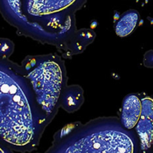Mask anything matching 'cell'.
Here are the masks:
<instances>
[{"instance_id": "obj_1", "label": "cell", "mask_w": 153, "mask_h": 153, "mask_svg": "<svg viewBox=\"0 0 153 153\" xmlns=\"http://www.w3.org/2000/svg\"><path fill=\"white\" fill-rule=\"evenodd\" d=\"M52 120L23 64L0 58V143L32 152Z\"/></svg>"}, {"instance_id": "obj_2", "label": "cell", "mask_w": 153, "mask_h": 153, "mask_svg": "<svg viewBox=\"0 0 153 153\" xmlns=\"http://www.w3.org/2000/svg\"><path fill=\"white\" fill-rule=\"evenodd\" d=\"M87 0H0V13L22 35L66 49L76 32V13Z\"/></svg>"}, {"instance_id": "obj_3", "label": "cell", "mask_w": 153, "mask_h": 153, "mask_svg": "<svg viewBox=\"0 0 153 153\" xmlns=\"http://www.w3.org/2000/svg\"><path fill=\"white\" fill-rule=\"evenodd\" d=\"M137 138L120 119L103 117L69 124L54 136L45 153H137Z\"/></svg>"}, {"instance_id": "obj_4", "label": "cell", "mask_w": 153, "mask_h": 153, "mask_svg": "<svg viewBox=\"0 0 153 153\" xmlns=\"http://www.w3.org/2000/svg\"><path fill=\"white\" fill-rule=\"evenodd\" d=\"M141 114L135 126L140 148L149 151L153 147V97L143 96L141 98Z\"/></svg>"}, {"instance_id": "obj_5", "label": "cell", "mask_w": 153, "mask_h": 153, "mask_svg": "<svg viewBox=\"0 0 153 153\" xmlns=\"http://www.w3.org/2000/svg\"><path fill=\"white\" fill-rule=\"evenodd\" d=\"M141 98L136 94H128L124 99L120 115L121 125L127 130L135 127L141 114Z\"/></svg>"}, {"instance_id": "obj_6", "label": "cell", "mask_w": 153, "mask_h": 153, "mask_svg": "<svg viewBox=\"0 0 153 153\" xmlns=\"http://www.w3.org/2000/svg\"><path fill=\"white\" fill-rule=\"evenodd\" d=\"M83 91L77 85L66 86L61 94L60 106L67 112L77 111L83 103Z\"/></svg>"}, {"instance_id": "obj_7", "label": "cell", "mask_w": 153, "mask_h": 153, "mask_svg": "<svg viewBox=\"0 0 153 153\" xmlns=\"http://www.w3.org/2000/svg\"><path fill=\"white\" fill-rule=\"evenodd\" d=\"M140 14L135 10H129L123 13L115 25V31L120 37H126L131 34L137 27Z\"/></svg>"}, {"instance_id": "obj_8", "label": "cell", "mask_w": 153, "mask_h": 153, "mask_svg": "<svg viewBox=\"0 0 153 153\" xmlns=\"http://www.w3.org/2000/svg\"><path fill=\"white\" fill-rule=\"evenodd\" d=\"M13 50V44L9 40H0V58H8Z\"/></svg>"}, {"instance_id": "obj_9", "label": "cell", "mask_w": 153, "mask_h": 153, "mask_svg": "<svg viewBox=\"0 0 153 153\" xmlns=\"http://www.w3.org/2000/svg\"><path fill=\"white\" fill-rule=\"evenodd\" d=\"M144 65L147 67H153V50L146 52L144 55Z\"/></svg>"}, {"instance_id": "obj_10", "label": "cell", "mask_w": 153, "mask_h": 153, "mask_svg": "<svg viewBox=\"0 0 153 153\" xmlns=\"http://www.w3.org/2000/svg\"><path fill=\"white\" fill-rule=\"evenodd\" d=\"M0 153H13V150H11L5 145L0 143Z\"/></svg>"}]
</instances>
